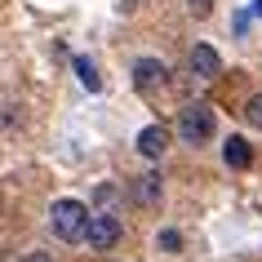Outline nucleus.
Here are the masks:
<instances>
[{
	"label": "nucleus",
	"mask_w": 262,
	"mask_h": 262,
	"mask_svg": "<svg viewBox=\"0 0 262 262\" xmlns=\"http://www.w3.org/2000/svg\"><path fill=\"white\" fill-rule=\"evenodd\" d=\"M23 262H49V258H45V253H27Z\"/></svg>",
	"instance_id": "14"
},
{
	"label": "nucleus",
	"mask_w": 262,
	"mask_h": 262,
	"mask_svg": "<svg viewBox=\"0 0 262 262\" xmlns=\"http://www.w3.org/2000/svg\"><path fill=\"white\" fill-rule=\"evenodd\" d=\"M222 156H227V165H231V169H249V165H253V147H249L245 138H227Z\"/></svg>",
	"instance_id": "8"
},
{
	"label": "nucleus",
	"mask_w": 262,
	"mask_h": 262,
	"mask_svg": "<svg viewBox=\"0 0 262 262\" xmlns=\"http://www.w3.org/2000/svg\"><path fill=\"white\" fill-rule=\"evenodd\" d=\"M245 120L253 124V129H262V94H253V98L245 102Z\"/></svg>",
	"instance_id": "12"
},
{
	"label": "nucleus",
	"mask_w": 262,
	"mask_h": 262,
	"mask_svg": "<svg viewBox=\"0 0 262 262\" xmlns=\"http://www.w3.org/2000/svg\"><path fill=\"white\" fill-rule=\"evenodd\" d=\"M134 200H138V205H147V209L160 205V173H142V178L134 182Z\"/></svg>",
	"instance_id": "7"
},
{
	"label": "nucleus",
	"mask_w": 262,
	"mask_h": 262,
	"mask_svg": "<svg viewBox=\"0 0 262 262\" xmlns=\"http://www.w3.org/2000/svg\"><path fill=\"white\" fill-rule=\"evenodd\" d=\"M156 245H160V253H178V249H182V231H173V227H165V231L156 235Z\"/></svg>",
	"instance_id": "10"
},
{
	"label": "nucleus",
	"mask_w": 262,
	"mask_h": 262,
	"mask_svg": "<svg viewBox=\"0 0 262 262\" xmlns=\"http://www.w3.org/2000/svg\"><path fill=\"white\" fill-rule=\"evenodd\" d=\"M209 9H213V0H191V14L195 18H209Z\"/></svg>",
	"instance_id": "13"
},
{
	"label": "nucleus",
	"mask_w": 262,
	"mask_h": 262,
	"mask_svg": "<svg viewBox=\"0 0 262 262\" xmlns=\"http://www.w3.org/2000/svg\"><path fill=\"white\" fill-rule=\"evenodd\" d=\"M191 71L200 76V80H213V76L222 71L218 49H213V45H195V49H191Z\"/></svg>",
	"instance_id": "6"
},
{
	"label": "nucleus",
	"mask_w": 262,
	"mask_h": 262,
	"mask_svg": "<svg viewBox=\"0 0 262 262\" xmlns=\"http://www.w3.org/2000/svg\"><path fill=\"white\" fill-rule=\"evenodd\" d=\"M213 107H205V102H191V107H182L178 116V138L182 142H209L213 138Z\"/></svg>",
	"instance_id": "2"
},
{
	"label": "nucleus",
	"mask_w": 262,
	"mask_h": 262,
	"mask_svg": "<svg viewBox=\"0 0 262 262\" xmlns=\"http://www.w3.org/2000/svg\"><path fill=\"white\" fill-rule=\"evenodd\" d=\"M84 240H89V249H111L116 240H120V222H116V213H94Z\"/></svg>",
	"instance_id": "3"
},
{
	"label": "nucleus",
	"mask_w": 262,
	"mask_h": 262,
	"mask_svg": "<svg viewBox=\"0 0 262 262\" xmlns=\"http://www.w3.org/2000/svg\"><path fill=\"white\" fill-rule=\"evenodd\" d=\"M94 200H98V209H102V213H111V209H116V200H120V191L107 182V187H98V191H94Z\"/></svg>",
	"instance_id": "11"
},
{
	"label": "nucleus",
	"mask_w": 262,
	"mask_h": 262,
	"mask_svg": "<svg viewBox=\"0 0 262 262\" xmlns=\"http://www.w3.org/2000/svg\"><path fill=\"white\" fill-rule=\"evenodd\" d=\"M165 147H169V129L165 124H147V129L138 134V151L147 156V160H160Z\"/></svg>",
	"instance_id": "5"
},
{
	"label": "nucleus",
	"mask_w": 262,
	"mask_h": 262,
	"mask_svg": "<svg viewBox=\"0 0 262 262\" xmlns=\"http://www.w3.org/2000/svg\"><path fill=\"white\" fill-rule=\"evenodd\" d=\"M89 209L80 205V200H58L54 205V231H58V240H84V231H89Z\"/></svg>",
	"instance_id": "1"
},
{
	"label": "nucleus",
	"mask_w": 262,
	"mask_h": 262,
	"mask_svg": "<svg viewBox=\"0 0 262 262\" xmlns=\"http://www.w3.org/2000/svg\"><path fill=\"white\" fill-rule=\"evenodd\" d=\"M249 14H253V18H262V0H253V9H249Z\"/></svg>",
	"instance_id": "15"
},
{
	"label": "nucleus",
	"mask_w": 262,
	"mask_h": 262,
	"mask_svg": "<svg viewBox=\"0 0 262 262\" xmlns=\"http://www.w3.org/2000/svg\"><path fill=\"white\" fill-rule=\"evenodd\" d=\"M71 71L80 76V84L89 89V94H98V89H102V76H98V67L89 62V58H71Z\"/></svg>",
	"instance_id": "9"
},
{
	"label": "nucleus",
	"mask_w": 262,
	"mask_h": 262,
	"mask_svg": "<svg viewBox=\"0 0 262 262\" xmlns=\"http://www.w3.org/2000/svg\"><path fill=\"white\" fill-rule=\"evenodd\" d=\"M169 76H165V62L160 58H138L134 62V84H138L142 94H151V89H160Z\"/></svg>",
	"instance_id": "4"
}]
</instances>
